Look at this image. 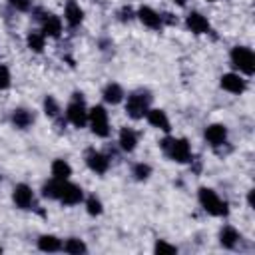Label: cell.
Here are the masks:
<instances>
[{
  "mask_svg": "<svg viewBox=\"0 0 255 255\" xmlns=\"http://www.w3.org/2000/svg\"><path fill=\"white\" fill-rule=\"evenodd\" d=\"M161 149L167 153V157H171L173 161L185 163L191 159V147L187 143V139H169L165 137L161 141Z\"/></svg>",
  "mask_w": 255,
  "mask_h": 255,
  "instance_id": "obj_1",
  "label": "cell"
},
{
  "mask_svg": "<svg viewBox=\"0 0 255 255\" xmlns=\"http://www.w3.org/2000/svg\"><path fill=\"white\" fill-rule=\"evenodd\" d=\"M199 203H201V207L207 211V213H211V215H217V217H221V215H227V203L225 201H221L219 197H217V193L213 191V189H207V187H201L199 189Z\"/></svg>",
  "mask_w": 255,
  "mask_h": 255,
  "instance_id": "obj_2",
  "label": "cell"
},
{
  "mask_svg": "<svg viewBox=\"0 0 255 255\" xmlns=\"http://www.w3.org/2000/svg\"><path fill=\"white\" fill-rule=\"evenodd\" d=\"M231 62L235 68H239V72L251 76L255 72V54L245 48V46H235L231 50Z\"/></svg>",
  "mask_w": 255,
  "mask_h": 255,
  "instance_id": "obj_3",
  "label": "cell"
},
{
  "mask_svg": "<svg viewBox=\"0 0 255 255\" xmlns=\"http://www.w3.org/2000/svg\"><path fill=\"white\" fill-rule=\"evenodd\" d=\"M149 100L151 96L147 92H133L129 98H128V104H126V112L133 118V120H139L147 114L149 110Z\"/></svg>",
  "mask_w": 255,
  "mask_h": 255,
  "instance_id": "obj_4",
  "label": "cell"
},
{
  "mask_svg": "<svg viewBox=\"0 0 255 255\" xmlns=\"http://www.w3.org/2000/svg\"><path fill=\"white\" fill-rule=\"evenodd\" d=\"M88 122H90V128L96 135L100 137H106L110 133V126H108V112L102 108V106H96L88 112Z\"/></svg>",
  "mask_w": 255,
  "mask_h": 255,
  "instance_id": "obj_5",
  "label": "cell"
},
{
  "mask_svg": "<svg viewBox=\"0 0 255 255\" xmlns=\"http://www.w3.org/2000/svg\"><path fill=\"white\" fill-rule=\"evenodd\" d=\"M76 98H74V102L68 106V120L76 126V128H84L86 126V122H88V112H86V108H84V102H82V94H74Z\"/></svg>",
  "mask_w": 255,
  "mask_h": 255,
  "instance_id": "obj_6",
  "label": "cell"
},
{
  "mask_svg": "<svg viewBox=\"0 0 255 255\" xmlns=\"http://www.w3.org/2000/svg\"><path fill=\"white\" fill-rule=\"evenodd\" d=\"M82 197H84V193H82V189H80L78 185L68 183L66 179H64V181H60L58 199H60L62 203H66V205H76V203H80V201H82Z\"/></svg>",
  "mask_w": 255,
  "mask_h": 255,
  "instance_id": "obj_7",
  "label": "cell"
},
{
  "mask_svg": "<svg viewBox=\"0 0 255 255\" xmlns=\"http://www.w3.org/2000/svg\"><path fill=\"white\" fill-rule=\"evenodd\" d=\"M86 163H88V167L90 169H94L96 173H104V171H108V167H110V159L104 155V153H100V151H88V155H86Z\"/></svg>",
  "mask_w": 255,
  "mask_h": 255,
  "instance_id": "obj_8",
  "label": "cell"
},
{
  "mask_svg": "<svg viewBox=\"0 0 255 255\" xmlns=\"http://www.w3.org/2000/svg\"><path fill=\"white\" fill-rule=\"evenodd\" d=\"M12 197H14V203H16L20 209H28V207L32 205V189H30L28 185H24V183H20V185L14 187Z\"/></svg>",
  "mask_w": 255,
  "mask_h": 255,
  "instance_id": "obj_9",
  "label": "cell"
},
{
  "mask_svg": "<svg viewBox=\"0 0 255 255\" xmlns=\"http://www.w3.org/2000/svg\"><path fill=\"white\" fill-rule=\"evenodd\" d=\"M221 88L231 94H241L245 90V82L239 78V74H223L221 76Z\"/></svg>",
  "mask_w": 255,
  "mask_h": 255,
  "instance_id": "obj_10",
  "label": "cell"
},
{
  "mask_svg": "<svg viewBox=\"0 0 255 255\" xmlns=\"http://www.w3.org/2000/svg\"><path fill=\"white\" fill-rule=\"evenodd\" d=\"M137 16H139V20H141L147 28H153V30L161 28V16H159L155 10H151L149 6H141L139 12H137Z\"/></svg>",
  "mask_w": 255,
  "mask_h": 255,
  "instance_id": "obj_11",
  "label": "cell"
},
{
  "mask_svg": "<svg viewBox=\"0 0 255 255\" xmlns=\"http://www.w3.org/2000/svg\"><path fill=\"white\" fill-rule=\"evenodd\" d=\"M187 28L195 34H207L209 32V22L205 16H201L199 12H191L187 16Z\"/></svg>",
  "mask_w": 255,
  "mask_h": 255,
  "instance_id": "obj_12",
  "label": "cell"
},
{
  "mask_svg": "<svg viewBox=\"0 0 255 255\" xmlns=\"http://www.w3.org/2000/svg\"><path fill=\"white\" fill-rule=\"evenodd\" d=\"M205 137H207V141L211 145H221L225 141V137H227V128L221 126V124H213V126H209L205 129Z\"/></svg>",
  "mask_w": 255,
  "mask_h": 255,
  "instance_id": "obj_13",
  "label": "cell"
},
{
  "mask_svg": "<svg viewBox=\"0 0 255 255\" xmlns=\"http://www.w3.org/2000/svg\"><path fill=\"white\" fill-rule=\"evenodd\" d=\"M42 32H44V36L58 38L60 32H62V22H60V18L54 16V14H46V18H44V22H42Z\"/></svg>",
  "mask_w": 255,
  "mask_h": 255,
  "instance_id": "obj_14",
  "label": "cell"
},
{
  "mask_svg": "<svg viewBox=\"0 0 255 255\" xmlns=\"http://www.w3.org/2000/svg\"><path fill=\"white\" fill-rule=\"evenodd\" d=\"M147 122L153 128H159L163 131H169V120L163 110H147Z\"/></svg>",
  "mask_w": 255,
  "mask_h": 255,
  "instance_id": "obj_15",
  "label": "cell"
},
{
  "mask_svg": "<svg viewBox=\"0 0 255 255\" xmlns=\"http://www.w3.org/2000/svg\"><path fill=\"white\" fill-rule=\"evenodd\" d=\"M237 241H239V233H237V229H233L231 225H225V227L219 231V243H221L223 247L233 249V247L237 245Z\"/></svg>",
  "mask_w": 255,
  "mask_h": 255,
  "instance_id": "obj_16",
  "label": "cell"
},
{
  "mask_svg": "<svg viewBox=\"0 0 255 255\" xmlns=\"http://www.w3.org/2000/svg\"><path fill=\"white\" fill-rule=\"evenodd\" d=\"M82 18H84L82 8H80L74 0H70V2L66 4V20H68V24H70V26H78V24L82 22Z\"/></svg>",
  "mask_w": 255,
  "mask_h": 255,
  "instance_id": "obj_17",
  "label": "cell"
},
{
  "mask_svg": "<svg viewBox=\"0 0 255 255\" xmlns=\"http://www.w3.org/2000/svg\"><path fill=\"white\" fill-rule=\"evenodd\" d=\"M135 143H137L135 131L129 129V128H122V131H120V145H122V149L131 151V149L135 147Z\"/></svg>",
  "mask_w": 255,
  "mask_h": 255,
  "instance_id": "obj_18",
  "label": "cell"
},
{
  "mask_svg": "<svg viewBox=\"0 0 255 255\" xmlns=\"http://www.w3.org/2000/svg\"><path fill=\"white\" fill-rule=\"evenodd\" d=\"M38 247H40L42 251L52 253V251H60V249H62V241H60L56 235H42V237L38 239Z\"/></svg>",
  "mask_w": 255,
  "mask_h": 255,
  "instance_id": "obj_19",
  "label": "cell"
},
{
  "mask_svg": "<svg viewBox=\"0 0 255 255\" xmlns=\"http://www.w3.org/2000/svg\"><path fill=\"white\" fill-rule=\"evenodd\" d=\"M12 122H14V126L16 128H22V129H26L32 122H34V116L28 112V110H14V114H12Z\"/></svg>",
  "mask_w": 255,
  "mask_h": 255,
  "instance_id": "obj_20",
  "label": "cell"
},
{
  "mask_svg": "<svg viewBox=\"0 0 255 255\" xmlns=\"http://www.w3.org/2000/svg\"><path fill=\"white\" fill-rule=\"evenodd\" d=\"M52 175H54V179L64 181V179H68V177L72 175V167H70L64 159H56V161L52 163Z\"/></svg>",
  "mask_w": 255,
  "mask_h": 255,
  "instance_id": "obj_21",
  "label": "cell"
},
{
  "mask_svg": "<svg viewBox=\"0 0 255 255\" xmlns=\"http://www.w3.org/2000/svg\"><path fill=\"white\" fill-rule=\"evenodd\" d=\"M124 98V90L118 86V84H108L106 90H104V100L108 104H120Z\"/></svg>",
  "mask_w": 255,
  "mask_h": 255,
  "instance_id": "obj_22",
  "label": "cell"
},
{
  "mask_svg": "<svg viewBox=\"0 0 255 255\" xmlns=\"http://www.w3.org/2000/svg\"><path fill=\"white\" fill-rule=\"evenodd\" d=\"M28 48L34 52H42L44 50V34L40 32H30L28 34Z\"/></svg>",
  "mask_w": 255,
  "mask_h": 255,
  "instance_id": "obj_23",
  "label": "cell"
},
{
  "mask_svg": "<svg viewBox=\"0 0 255 255\" xmlns=\"http://www.w3.org/2000/svg\"><path fill=\"white\" fill-rule=\"evenodd\" d=\"M58 191H60V179H52L42 187V195L50 199H58Z\"/></svg>",
  "mask_w": 255,
  "mask_h": 255,
  "instance_id": "obj_24",
  "label": "cell"
},
{
  "mask_svg": "<svg viewBox=\"0 0 255 255\" xmlns=\"http://www.w3.org/2000/svg\"><path fill=\"white\" fill-rule=\"evenodd\" d=\"M62 247H64V251H68V253H84V251H86L84 241H80V239H76V237L68 239Z\"/></svg>",
  "mask_w": 255,
  "mask_h": 255,
  "instance_id": "obj_25",
  "label": "cell"
},
{
  "mask_svg": "<svg viewBox=\"0 0 255 255\" xmlns=\"http://www.w3.org/2000/svg\"><path fill=\"white\" fill-rule=\"evenodd\" d=\"M86 207H88V213L90 215H100L102 213V201L98 199V197H88V201H86Z\"/></svg>",
  "mask_w": 255,
  "mask_h": 255,
  "instance_id": "obj_26",
  "label": "cell"
},
{
  "mask_svg": "<svg viewBox=\"0 0 255 255\" xmlns=\"http://www.w3.org/2000/svg\"><path fill=\"white\" fill-rule=\"evenodd\" d=\"M149 173H151V167L149 165H145V163H137V165H133V175H135V179H147L149 177Z\"/></svg>",
  "mask_w": 255,
  "mask_h": 255,
  "instance_id": "obj_27",
  "label": "cell"
},
{
  "mask_svg": "<svg viewBox=\"0 0 255 255\" xmlns=\"http://www.w3.org/2000/svg\"><path fill=\"white\" fill-rule=\"evenodd\" d=\"M44 110H46V114L48 116H58V112H60V108H58V104H56V100L52 98V96H46V100H44Z\"/></svg>",
  "mask_w": 255,
  "mask_h": 255,
  "instance_id": "obj_28",
  "label": "cell"
},
{
  "mask_svg": "<svg viewBox=\"0 0 255 255\" xmlns=\"http://www.w3.org/2000/svg\"><path fill=\"white\" fill-rule=\"evenodd\" d=\"M10 86V70L6 66H0V90H6Z\"/></svg>",
  "mask_w": 255,
  "mask_h": 255,
  "instance_id": "obj_29",
  "label": "cell"
},
{
  "mask_svg": "<svg viewBox=\"0 0 255 255\" xmlns=\"http://www.w3.org/2000/svg\"><path fill=\"white\" fill-rule=\"evenodd\" d=\"M177 249L173 245H167L165 241H157L155 243V253H175Z\"/></svg>",
  "mask_w": 255,
  "mask_h": 255,
  "instance_id": "obj_30",
  "label": "cell"
},
{
  "mask_svg": "<svg viewBox=\"0 0 255 255\" xmlns=\"http://www.w3.org/2000/svg\"><path fill=\"white\" fill-rule=\"evenodd\" d=\"M8 2H10L12 8H16V10H20V12L30 10V0H8Z\"/></svg>",
  "mask_w": 255,
  "mask_h": 255,
  "instance_id": "obj_31",
  "label": "cell"
},
{
  "mask_svg": "<svg viewBox=\"0 0 255 255\" xmlns=\"http://www.w3.org/2000/svg\"><path fill=\"white\" fill-rule=\"evenodd\" d=\"M131 16H133V12H131V8H124L122 12H120V18L126 22V20H131Z\"/></svg>",
  "mask_w": 255,
  "mask_h": 255,
  "instance_id": "obj_32",
  "label": "cell"
},
{
  "mask_svg": "<svg viewBox=\"0 0 255 255\" xmlns=\"http://www.w3.org/2000/svg\"><path fill=\"white\" fill-rule=\"evenodd\" d=\"M247 199H249V205L253 207V203H255V199H253V191H249V197H247Z\"/></svg>",
  "mask_w": 255,
  "mask_h": 255,
  "instance_id": "obj_33",
  "label": "cell"
},
{
  "mask_svg": "<svg viewBox=\"0 0 255 255\" xmlns=\"http://www.w3.org/2000/svg\"><path fill=\"white\" fill-rule=\"evenodd\" d=\"M173 2H175V4H179V6H183V4H185V0H173Z\"/></svg>",
  "mask_w": 255,
  "mask_h": 255,
  "instance_id": "obj_34",
  "label": "cell"
},
{
  "mask_svg": "<svg viewBox=\"0 0 255 255\" xmlns=\"http://www.w3.org/2000/svg\"><path fill=\"white\" fill-rule=\"evenodd\" d=\"M0 253H2V247H0Z\"/></svg>",
  "mask_w": 255,
  "mask_h": 255,
  "instance_id": "obj_35",
  "label": "cell"
},
{
  "mask_svg": "<svg viewBox=\"0 0 255 255\" xmlns=\"http://www.w3.org/2000/svg\"><path fill=\"white\" fill-rule=\"evenodd\" d=\"M209 2H213V0H209Z\"/></svg>",
  "mask_w": 255,
  "mask_h": 255,
  "instance_id": "obj_36",
  "label": "cell"
}]
</instances>
